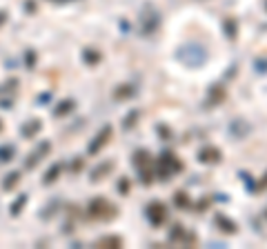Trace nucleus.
<instances>
[{"instance_id": "obj_1", "label": "nucleus", "mask_w": 267, "mask_h": 249, "mask_svg": "<svg viewBox=\"0 0 267 249\" xmlns=\"http://www.w3.org/2000/svg\"><path fill=\"white\" fill-rule=\"evenodd\" d=\"M180 172H183V162H180V158L176 156L174 151H163V154L158 156V160H156V174L161 176V180H169Z\"/></svg>"}, {"instance_id": "obj_2", "label": "nucleus", "mask_w": 267, "mask_h": 249, "mask_svg": "<svg viewBox=\"0 0 267 249\" xmlns=\"http://www.w3.org/2000/svg\"><path fill=\"white\" fill-rule=\"evenodd\" d=\"M134 165H136L138 174H141V183L143 185H151V180H154V160H151V154L147 149H138L136 154H134Z\"/></svg>"}, {"instance_id": "obj_3", "label": "nucleus", "mask_w": 267, "mask_h": 249, "mask_svg": "<svg viewBox=\"0 0 267 249\" xmlns=\"http://www.w3.org/2000/svg\"><path fill=\"white\" fill-rule=\"evenodd\" d=\"M178 58L183 60V63L187 65V67H200L205 63V58H207V53H205V49L200 45H187V47H183L180 49V53H178Z\"/></svg>"}, {"instance_id": "obj_4", "label": "nucleus", "mask_w": 267, "mask_h": 249, "mask_svg": "<svg viewBox=\"0 0 267 249\" xmlns=\"http://www.w3.org/2000/svg\"><path fill=\"white\" fill-rule=\"evenodd\" d=\"M167 216H169V211H167V205H165V203H161V200H154V203H149L147 218H149V223L154 225V227H161V225H165V223H167Z\"/></svg>"}, {"instance_id": "obj_5", "label": "nucleus", "mask_w": 267, "mask_h": 249, "mask_svg": "<svg viewBox=\"0 0 267 249\" xmlns=\"http://www.w3.org/2000/svg\"><path fill=\"white\" fill-rule=\"evenodd\" d=\"M169 242L172 245H196V236L187 232L183 225H174L172 232H169Z\"/></svg>"}, {"instance_id": "obj_6", "label": "nucleus", "mask_w": 267, "mask_h": 249, "mask_svg": "<svg viewBox=\"0 0 267 249\" xmlns=\"http://www.w3.org/2000/svg\"><path fill=\"white\" fill-rule=\"evenodd\" d=\"M158 27H161V16H158V11L156 9H147L143 14L141 18V32L145 36H149V34H156L158 32Z\"/></svg>"}, {"instance_id": "obj_7", "label": "nucleus", "mask_w": 267, "mask_h": 249, "mask_svg": "<svg viewBox=\"0 0 267 249\" xmlns=\"http://www.w3.org/2000/svg\"><path fill=\"white\" fill-rule=\"evenodd\" d=\"M221 160H223V151L214 147V145H207V147L198 151V162H203V165H216Z\"/></svg>"}, {"instance_id": "obj_8", "label": "nucleus", "mask_w": 267, "mask_h": 249, "mask_svg": "<svg viewBox=\"0 0 267 249\" xmlns=\"http://www.w3.org/2000/svg\"><path fill=\"white\" fill-rule=\"evenodd\" d=\"M225 98H227L225 85H221V82L211 85L209 92H207V105L209 107H218V105H223V100H225Z\"/></svg>"}, {"instance_id": "obj_9", "label": "nucleus", "mask_w": 267, "mask_h": 249, "mask_svg": "<svg viewBox=\"0 0 267 249\" xmlns=\"http://www.w3.org/2000/svg\"><path fill=\"white\" fill-rule=\"evenodd\" d=\"M214 223H216V227L221 229L223 234H229V236H232V234H236V232H238V225H236V223L232 220V218H229V216H225V214H216Z\"/></svg>"}, {"instance_id": "obj_10", "label": "nucleus", "mask_w": 267, "mask_h": 249, "mask_svg": "<svg viewBox=\"0 0 267 249\" xmlns=\"http://www.w3.org/2000/svg\"><path fill=\"white\" fill-rule=\"evenodd\" d=\"M105 211H109V214H114V216H116L118 214V209H114L112 207V205H109L107 203V200H94V203H92V216H100V218H109L107 214H105Z\"/></svg>"}, {"instance_id": "obj_11", "label": "nucleus", "mask_w": 267, "mask_h": 249, "mask_svg": "<svg viewBox=\"0 0 267 249\" xmlns=\"http://www.w3.org/2000/svg\"><path fill=\"white\" fill-rule=\"evenodd\" d=\"M109 136H112V127H105V129H102V131L98 133V136H96V141L92 143L89 151H92V154H96V151H98V149L102 147V145L107 143V138H109Z\"/></svg>"}, {"instance_id": "obj_12", "label": "nucleus", "mask_w": 267, "mask_h": 249, "mask_svg": "<svg viewBox=\"0 0 267 249\" xmlns=\"http://www.w3.org/2000/svg\"><path fill=\"white\" fill-rule=\"evenodd\" d=\"M174 203L178 205V207H183V209H187L192 205V200H190V196H187L185 191H176V196H174Z\"/></svg>"}, {"instance_id": "obj_13", "label": "nucleus", "mask_w": 267, "mask_h": 249, "mask_svg": "<svg viewBox=\"0 0 267 249\" xmlns=\"http://www.w3.org/2000/svg\"><path fill=\"white\" fill-rule=\"evenodd\" d=\"M100 247H120L123 245V238H118V236H107V238L98 240Z\"/></svg>"}, {"instance_id": "obj_14", "label": "nucleus", "mask_w": 267, "mask_h": 249, "mask_svg": "<svg viewBox=\"0 0 267 249\" xmlns=\"http://www.w3.org/2000/svg\"><path fill=\"white\" fill-rule=\"evenodd\" d=\"M134 94H136V89H134L131 85H123L114 96H116V98H129V96H134Z\"/></svg>"}, {"instance_id": "obj_15", "label": "nucleus", "mask_w": 267, "mask_h": 249, "mask_svg": "<svg viewBox=\"0 0 267 249\" xmlns=\"http://www.w3.org/2000/svg\"><path fill=\"white\" fill-rule=\"evenodd\" d=\"M136 120H138V112H131L125 120V129H131V125H136Z\"/></svg>"}, {"instance_id": "obj_16", "label": "nucleus", "mask_w": 267, "mask_h": 249, "mask_svg": "<svg viewBox=\"0 0 267 249\" xmlns=\"http://www.w3.org/2000/svg\"><path fill=\"white\" fill-rule=\"evenodd\" d=\"M225 27H227V36L229 38H236V25H234V20H225Z\"/></svg>"}, {"instance_id": "obj_17", "label": "nucleus", "mask_w": 267, "mask_h": 249, "mask_svg": "<svg viewBox=\"0 0 267 249\" xmlns=\"http://www.w3.org/2000/svg\"><path fill=\"white\" fill-rule=\"evenodd\" d=\"M256 189H267V174L263 176V180H258L256 183Z\"/></svg>"}, {"instance_id": "obj_18", "label": "nucleus", "mask_w": 267, "mask_h": 249, "mask_svg": "<svg viewBox=\"0 0 267 249\" xmlns=\"http://www.w3.org/2000/svg\"><path fill=\"white\" fill-rule=\"evenodd\" d=\"M265 216H267V211H265Z\"/></svg>"}]
</instances>
